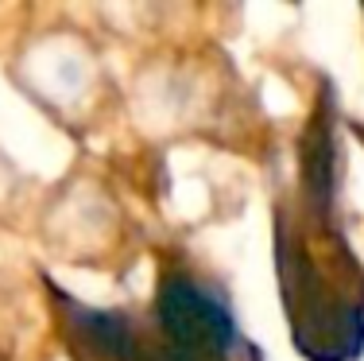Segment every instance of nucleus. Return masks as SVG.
I'll use <instances>...</instances> for the list:
<instances>
[{
	"label": "nucleus",
	"mask_w": 364,
	"mask_h": 361,
	"mask_svg": "<svg viewBox=\"0 0 364 361\" xmlns=\"http://www.w3.org/2000/svg\"><path fill=\"white\" fill-rule=\"evenodd\" d=\"M155 326H159V338L190 361H232V354L240 350L232 311L205 283L190 276L163 280L155 299Z\"/></svg>",
	"instance_id": "obj_1"
}]
</instances>
